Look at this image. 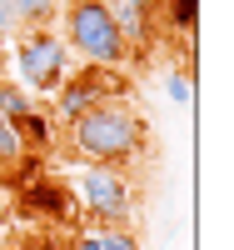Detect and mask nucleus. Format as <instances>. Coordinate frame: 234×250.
Instances as JSON below:
<instances>
[{
    "instance_id": "9d476101",
    "label": "nucleus",
    "mask_w": 234,
    "mask_h": 250,
    "mask_svg": "<svg viewBox=\"0 0 234 250\" xmlns=\"http://www.w3.org/2000/svg\"><path fill=\"white\" fill-rule=\"evenodd\" d=\"M164 20H169V30H180V35H195V15H199V0H164Z\"/></svg>"
},
{
    "instance_id": "9b49d317",
    "label": "nucleus",
    "mask_w": 234,
    "mask_h": 250,
    "mask_svg": "<svg viewBox=\"0 0 234 250\" xmlns=\"http://www.w3.org/2000/svg\"><path fill=\"white\" fill-rule=\"evenodd\" d=\"M169 100H189V75H169Z\"/></svg>"
},
{
    "instance_id": "7ed1b4c3",
    "label": "nucleus",
    "mask_w": 234,
    "mask_h": 250,
    "mask_svg": "<svg viewBox=\"0 0 234 250\" xmlns=\"http://www.w3.org/2000/svg\"><path fill=\"white\" fill-rule=\"evenodd\" d=\"M65 190L75 195V205H80L95 225H125V230H130V220H135V185H130V170L80 165Z\"/></svg>"
},
{
    "instance_id": "0eeeda50",
    "label": "nucleus",
    "mask_w": 234,
    "mask_h": 250,
    "mask_svg": "<svg viewBox=\"0 0 234 250\" xmlns=\"http://www.w3.org/2000/svg\"><path fill=\"white\" fill-rule=\"evenodd\" d=\"M5 5H10L20 30H45L55 20V10H60V0H5Z\"/></svg>"
},
{
    "instance_id": "f257e3e1",
    "label": "nucleus",
    "mask_w": 234,
    "mask_h": 250,
    "mask_svg": "<svg viewBox=\"0 0 234 250\" xmlns=\"http://www.w3.org/2000/svg\"><path fill=\"white\" fill-rule=\"evenodd\" d=\"M150 150V125H144L135 100H105V105L85 110L65 125V155L80 165H110V170H130V165Z\"/></svg>"
},
{
    "instance_id": "423d86ee",
    "label": "nucleus",
    "mask_w": 234,
    "mask_h": 250,
    "mask_svg": "<svg viewBox=\"0 0 234 250\" xmlns=\"http://www.w3.org/2000/svg\"><path fill=\"white\" fill-rule=\"evenodd\" d=\"M75 250H140V235L125 225H90L75 235Z\"/></svg>"
},
{
    "instance_id": "f8f14e48",
    "label": "nucleus",
    "mask_w": 234,
    "mask_h": 250,
    "mask_svg": "<svg viewBox=\"0 0 234 250\" xmlns=\"http://www.w3.org/2000/svg\"><path fill=\"white\" fill-rule=\"evenodd\" d=\"M105 5H125V10H144V15H155L160 0H105Z\"/></svg>"
},
{
    "instance_id": "20e7f679",
    "label": "nucleus",
    "mask_w": 234,
    "mask_h": 250,
    "mask_svg": "<svg viewBox=\"0 0 234 250\" xmlns=\"http://www.w3.org/2000/svg\"><path fill=\"white\" fill-rule=\"evenodd\" d=\"M15 75H20V90H35V95H55L70 75V50L50 25L45 30H20L15 35Z\"/></svg>"
},
{
    "instance_id": "f03ea898",
    "label": "nucleus",
    "mask_w": 234,
    "mask_h": 250,
    "mask_svg": "<svg viewBox=\"0 0 234 250\" xmlns=\"http://www.w3.org/2000/svg\"><path fill=\"white\" fill-rule=\"evenodd\" d=\"M65 50H75L85 65H105V70H120L125 60H130V40L120 35V25L110 20V10H105V0H70L65 5Z\"/></svg>"
},
{
    "instance_id": "39448f33",
    "label": "nucleus",
    "mask_w": 234,
    "mask_h": 250,
    "mask_svg": "<svg viewBox=\"0 0 234 250\" xmlns=\"http://www.w3.org/2000/svg\"><path fill=\"white\" fill-rule=\"evenodd\" d=\"M125 95V75L120 70H105V65H85L80 75H65V85H60L50 100H55V125H70L75 115L105 105V100Z\"/></svg>"
},
{
    "instance_id": "1a4fd4ad",
    "label": "nucleus",
    "mask_w": 234,
    "mask_h": 250,
    "mask_svg": "<svg viewBox=\"0 0 234 250\" xmlns=\"http://www.w3.org/2000/svg\"><path fill=\"white\" fill-rule=\"evenodd\" d=\"M15 165H25V140H20L15 125L0 115V170H15Z\"/></svg>"
},
{
    "instance_id": "6e6552de",
    "label": "nucleus",
    "mask_w": 234,
    "mask_h": 250,
    "mask_svg": "<svg viewBox=\"0 0 234 250\" xmlns=\"http://www.w3.org/2000/svg\"><path fill=\"white\" fill-rule=\"evenodd\" d=\"M30 110H35V100H30L25 90H20L15 80H0V115H5V120L15 125V120H25Z\"/></svg>"
}]
</instances>
